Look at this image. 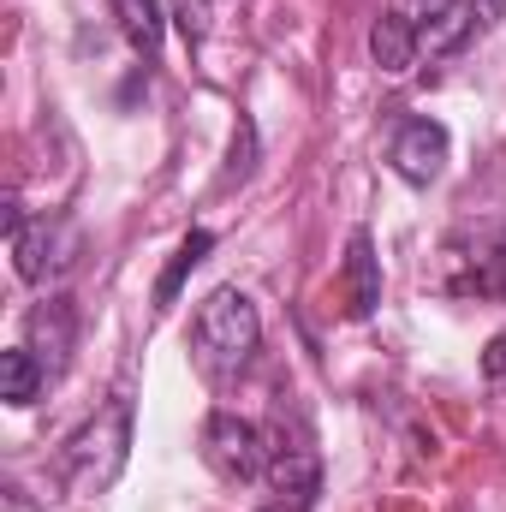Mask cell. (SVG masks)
<instances>
[{"instance_id":"8992f818","label":"cell","mask_w":506,"mask_h":512,"mask_svg":"<svg viewBox=\"0 0 506 512\" xmlns=\"http://www.w3.org/2000/svg\"><path fill=\"white\" fill-rule=\"evenodd\" d=\"M268 483H274V495H280V512H310L322 501V459H316V447L298 435L292 447L280 441V447H268Z\"/></svg>"},{"instance_id":"4fadbf2b","label":"cell","mask_w":506,"mask_h":512,"mask_svg":"<svg viewBox=\"0 0 506 512\" xmlns=\"http://www.w3.org/2000/svg\"><path fill=\"white\" fill-rule=\"evenodd\" d=\"M209 251H215V233H209V227H197V233H185V245L173 251V262H167V274L155 280V304H161V310H167V304L179 298V286H185V274H191V268H197V262H203Z\"/></svg>"},{"instance_id":"6da1fadb","label":"cell","mask_w":506,"mask_h":512,"mask_svg":"<svg viewBox=\"0 0 506 512\" xmlns=\"http://www.w3.org/2000/svg\"><path fill=\"white\" fill-rule=\"evenodd\" d=\"M131 459V393L120 387L108 405H96V417H84L66 447H60V477L72 495H102L120 483Z\"/></svg>"},{"instance_id":"277c9868","label":"cell","mask_w":506,"mask_h":512,"mask_svg":"<svg viewBox=\"0 0 506 512\" xmlns=\"http://www.w3.org/2000/svg\"><path fill=\"white\" fill-rule=\"evenodd\" d=\"M203 459H209V471L221 483H256L268 471V441H262V429H256L251 417L215 411L203 423Z\"/></svg>"},{"instance_id":"52a82bcc","label":"cell","mask_w":506,"mask_h":512,"mask_svg":"<svg viewBox=\"0 0 506 512\" xmlns=\"http://www.w3.org/2000/svg\"><path fill=\"white\" fill-rule=\"evenodd\" d=\"M24 346L42 358L48 382H60L66 364H72V346H78V310H72V298H42L30 310V322H24Z\"/></svg>"},{"instance_id":"7c38bea8","label":"cell","mask_w":506,"mask_h":512,"mask_svg":"<svg viewBox=\"0 0 506 512\" xmlns=\"http://www.w3.org/2000/svg\"><path fill=\"white\" fill-rule=\"evenodd\" d=\"M108 6H114V18H120L131 48L143 60H155V48H161V0H108Z\"/></svg>"},{"instance_id":"30bf717a","label":"cell","mask_w":506,"mask_h":512,"mask_svg":"<svg viewBox=\"0 0 506 512\" xmlns=\"http://www.w3.org/2000/svg\"><path fill=\"white\" fill-rule=\"evenodd\" d=\"M417 54H423V42H417V30H411L405 12H381L376 24H370V60H376L381 72H411Z\"/></svg>"},{"instance_id":"9a60e30c","label":"cell","mask_w":506,"mask_h":512,"mask_svg":"<svg viewBox=\"0 0 506 512\" xmlns=\"http://www.w3.org/2000/svg\"><path fill=\"white\" fill-rule=\"evenodd\" d=\"M465 12H471V36H489V30L501 24L506 0H465Z\"/></svg>"},{"instance_id":"3957f363","label":"cell","mask_w":506,"mask_h":512,"mask_svg":"<svg viewBox=\"0 0 506 512\" xmlns=\"http://www.w3.org/2000/svg\"><path fill=\"white\" fill-rule=\"evenodd\" d=\"M6 239H12V262H18V280L24 286H42V280L66 274L72 256H78V233L66 221H54V215L30 221L18 203H6Z\"/></svg>"},{"instance_id":"5b68a950","label":"cell","mask_w":506,"mask_h":512,"mask_svg":"<svg viewBox=\"0 0 506 512\" xmlns=\"http://www.w3.org/2000/svg\"><path fill=\"white\" fill-rule=\"evenodd\" d=\"M447 149H453V137L441 120H405V126L393 131V143H387V167L405 179V185H435L441 179V167H447Z\"/></svg>"},{"instance_id":"5bb4252c","label":"cell","mask_w":506,"mask_h":512,"mask_svg":"<svg viewBox=\"0 0 506 512\" xmlns=\"http://www.w3.org/2000/svg\"><path fill=\"white\" fill-rule=\"evenodd\" d=\"M251 167H256V126H251V120H239V126H233V161H227L221 185H227V191H233V185H245V179H251Z\"/></svg>"},{"instance_id":"2e32d148","label":"cell","mask_w":506,"mask_h":512,"mask_svg":"<svg viewBox=\"0 0 506 512\" xmlns=\"http://www.w3.org/2000/svg\"><path fill=\"white\" fill-rule=\"evenodd\" d=\"M495 256H501V262H506V221H501V227H495Z\"/></svg>"},{"instance_id":"ba28073f","label":"cell","mask_w":506,"mask_h":512,"mask_svg":"<svg viewBox=\"0 0 506 512\" xmlns=\"http://www.w3.org/2000/svg\"><path fill=\"white\" fill-rule=\"evenodd\" d=\"M423 42V54H453L459 42H471V12L465 0H405L399 6Z\"/></svg>"},{"instance_id":"8fae6325","label":"cell","mask_w":506,"mask_h":512,"mask_svg":"<svg viewBox=\"0 0 506 512\" xmlns=\"http://www.w3.org/2000/svg\"><path fill=\"white\" fill-rule=\"evenodd\" d=\"M42 387L48 382V370H42V358L30 352V346H12V352H0V393H6V405H36L42 399Z\"/></svg>"},{"instance_id":"9c48e42d","label":"cell","mask_w":506,"mask_h":512,"mask_svg":"<svg viewBox=\"0 0 506 512\" xmlns=\"http://www.w3.org/2000/svg\"><path fill=\"white\" fill-rule=\"evenodd\" d=\"M376 304H381V256H376V239L358 227L346 239V310L364 322V316H376Z\"/></svg>"},{"instance_id":"7a4b0ae2","label":"cell","mask_w":506,"mask_h":512,"mask_svg":"<svg viewBox=\"0 0 506 512\" xmlns=\"http://www.w3.org/2000/svg\"><path fill=\"white\" fill-rule=\"evenodd\" d=\"M256 346H262V316H256L251 298L239 286L209 292L203 310H197V322H191V358H197V370L209 382H233V376H245Z\"/></svg>"}]
</instances>
